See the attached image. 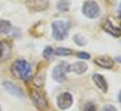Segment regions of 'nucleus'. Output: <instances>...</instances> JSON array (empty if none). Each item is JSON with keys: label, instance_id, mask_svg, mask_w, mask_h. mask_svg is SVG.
Listing matches in <instances>:
<instances>
[{"label": "nucleus", "instance_id": "5701e85b", "mask_svg": "<svg viewBox=\"0 0 121 111\" xmlns=\"http://www.w3.org/2000/svg\"><path fill=\"white\" fill-rule=\"evenodd\" d=\"M118 101L121 103V91L119 92V94H118Z\"/></svg>", "mask_w": 121, "mask_h": 111}, {"label": "nucleus", "instance_id": "f8f14e48", "mask_svg": "<svg viewBox=\"0 0 121 111\" xmlns=\"http://www.w3.org/2000/svg\"><path fill=\"white\" fill-rule=\"evenodd\" d=\"M103 29L106 32H108L109 34H111V35H112L114 37H118V36L121 35V29L116 27V26H114L111 23V21H109V20H107L105 22V24H103Z\"/></svg>", "mask_w": 121, "mask_h": 111}, {"label": "nucleus", "instance_id": "f3484780", "mask_svg": "<svg viewBox=\"0 0 121 111\" xmlns=\"http://www.w3.org/2000/svg\"><path fill=\"white\" fill-rule=\"evenodd\" d=\"M73 40H74L75 43H77V44H78V45H79V46L85 45V44L87 43L86 39H85L82 35H80V34H77V35H75V36H74V38H73Z\"/></svg>", "mask_w": 121, "mask_h": 111}, {"label": "nucleus", "instance_id": "a211bd4d", "mask_svg": "<svg viewBox=\"0 0 121 111\" xmlns=\"http://www.w3.org/2000/svg\"><path fill=\"white\" fill-rule=\"evenodd\" d=\"M58 9L60 11H67L69 9V2L68 0H60L57 6Z\"/></svg>", "mask_w": 121, "mask_h": 111}, {"label": "nucleus", "instance_id": "f257e3e1", "mask_svg": "<svg viewBox=\"0 0 121 111\" xmlns=\"http://www.w3.org/2000/svg\"><path fill=\"white\" fill-rule=\"evenodd\" d=\"M12 73L19 79L27 81L31 78V66L25 59H18L11 65Z\"/></svg>", "mask_w": 121, "mask_h": 111}, {"label": "nucleus", "instance_id": "6e6552de", "mask_svg": "<svg viewBox=\"0 0 121 111\" xmlns=\"http://www.w3.org/2000/svg\"><path fill=\"white\" fill-rule=\"evenodd\" d=\"M95 63L104 69H112L113 67V59L108 56H97L95 59Z\"/></svg>", "mask_w": 121, "mask_h": 111}, {"label": "nucleus", "instance_id": "393cba45", "mask_svg": "<svg viewBox=\"0 0 121 111\" xmlns=\"http://www.w3.org/2000/svg\"><path fill=\"white\" fill-rule=\"evenodd\" d=\"M117 61L121 62V56H118V57H117Z\"/></svg>", "mask_w": 121, "mask_h": 111}, {"label": "nucleus", "instance_id": "6ab92c4d", "mask_svg": "<svg viewBox=\"0 0 121 111\" xmlns=\"http://www.w3.org/2000/svg\"><path fill=\"white\" fill-rule=\"evenodd\" d=\"M81 111H95V105L92 102H88L83 105Z\"/></svg>", "mask_w": 121, "mask_h": 111}, {"label": "nucleus", "instance_id": "ddd939ff", "mask_svg": "<svg viewBox=\"0 0 121 111\" xmlns=\"http://www.w3.org/2000/svg\"><path fill=\"white\" fill-rule=\"evenodd\" d=\"M11 29V24L9 21H0V34H8Z\"/></svg>", "mask_w": 121, "mask_h": 111}, {"label": "nucleus", "instance_id": "aec40b11", "mask_svg": "<svg viewBox=\"0 0 121 111\" xmlns=\"http://www.w3.org/2000/svg\"><path fill=\"white\" fill-rule=\"evenodd\" d=\"M77 56L79 58H83V59H89L90 58V55L88 53H85V52H78L77 54Z\"/></svg>", "mask_w": 121, "mask_h": 111}, {"label": "nucleus", "instance_id": "a878e982", "mask_svg": "<svg viewBox=\"0 0 121 111\" xmlns=\"http://www.w3.org/2000/svg\"><path fill=\"white\" fill-rule=\"evenodd\" d=\"M0 111H2V110H1V107H0Z\"/></svg>", "mask_w": 121, "mask_h": 111}, {"label": "nucleus", "instance_id": "0eeeda50", "mask_svg": "<svg viewBox=\"0 0 121 111\" xmlns=\"http://www.w3.org/2000/svg\"><path fill=\"white\" fill-rule=\"evenodd\" d=\"M27 7L35 11H43L48 8V1L47 0H28L26 3Z\"/></svg>", "mask_w": 121, "mask_h": 111}, {"label": "nucleus", "instance_id": "1a4fd4ad", "mask_svg": "<svg viewBox=\"0 0 121 111\" xmlns=\"http://www.w3.org/2000/svg\"><path fill=\"white\" fill-rule=\"evenodd\" d=\"M88 69V66L86 63L84 62H75L71 65H68V71H73L77 74H81L83 72H85Z\"/></svg>", "mask_w": 121, "mask_h": 111}, {"label": "nucleus", "instance_id": "423d86ee", "mask_svg": "<svg viewBox=\"0 0 121 111\" xmlns=\"http://www.w3.org/2000/svg\"><path fill=\"white\" fill-rule=\"evenodd\" d=\"M30 96H31L33 103H35V105L38 108H40V109H46L47 108V101L42 92L37 91L35 89H32Z\"/></svg>", "mask_w": 121, "mask_h": 111}, {"label": "nucleus", "instance_id": "b1692460", "mask_svg": "<svg viewBox=\"0 0 121 111\" xmlns=\"http://www.w3.org/2000/svg\"><path fill=\"white\" fill-rule=\"evenodd\" d=\"M119 14H120V16H121V4H120V6H119Z\"/></svg>", "mask_w": 121, "mask_h": 111}, {"label": "nucleus", "instance_id": "4be33fe9", "mask_svg": "<svg viewBox=\"0 0 121 111\" xmlns=\"http://www.w3.org/2000/svg\"><path fill=\"white\" fill-rule=\"evenodd\" d=\"M5 45H6V44H5L4 42H1V41H0V56H3V54H4V51H5V48H6Z\"/></svg>", "mask_w": 121, "mask_h": 111}, {"label": "nucleus", "instance_id": "412c9836", "mask_svg": "<svg viewBox=\"0 0 121 111\" xmlns=\"http://www.w3.org/2000/svg\"><path fill=\"white\" fill-rule=\"evenodd\" d=\"M102 111H117V110H116V108H115L114 106L109 104V105L104 106V108L102 109Z\"/></svg>", "mask_w": 121, "mask_h": 111}, {"label": "nucleus", "instance_id": "9d476101", "mask_svg": "<svg viewBox=\"0 0 121 111\" xmlns=\"http://www.w3.org/2000/svg\"><path fill=\"white\" fill-rule=\"evenodd\" d=\"M4 87H5V89L8 91V92H9L10 94H12V95H15V96H18V97H21L23 94V92H22V89L18 87V86H16V85H14L13 83H11V82H9V81H7V82H4Z\"/></svg>", "mask_w": 121, "mask_h": 111}, {"label": "nucleus", "instance_id": "9b49d317", "mask_svg": "<svg viewBox=\"0 0 121 111\" xmlns=\"http://www.w3.org/2000/svg\"><path fill=\"white\" fill-rule=\"evenodd\" d=\"M93 80L95 82V84L101 89L102 92L106 93L107 90H108V86H107V82L105 80V78L101 75V74H98V73H95L93 75Z\"/></svg>", "mask_w": 121, "mask_h": 111}, {"label": "nucleus", "instance_id": "2eb2a0df", "mask_svg": "<svg viewBox=\"0 0 121 111\" xmlns=\"http://www.w3.org/2000/svg\"><path fill=\"white\" fill-rule=\"evenodd\" d=\"M54 53H55L54 49H53L51 46H47V47H45V48H44L43 55V57H44L45 59L49 60V59H51V58L53 57Z\"/></svg>", "mask_w": 121, "mask_h": 111}, {"label": "nucleus", "instance_id": "20e7f679", "mask_svg": "<svg viewBox=\"0 0 121 111\" xmlns=\"http://www.w3.org/2000/svg\"><path fill=\"white\" fill-rule=\"evenodd\" d=\"M66 71H68V65L64 62H61L54 67L52 71V78L58 83H62L66 79L65 76Z\"/></svg>", "mask_w": 121, "mask_h": 111}, {"label": "nucleus", "instance_id": "7ed1b4c3", "mask_svg": "<svg viewBox=\"0 0 121 111\" xmlns=\"http://www.w3.org/2000/svg\"><path fill=\"white\" fill-rule=\"evenodd\" d=\"M82 12L88 18H96L100 14L99 6L95 1H86L82 7Z\"/></svg>", "mask_w": 121, "mask_h": 111}, {"label": "nucleus", "instance_id": "4468645a", "mask_svg": "<svg viewBox=\"0 0 121 111\" xmlns=\"http://www.w3.org/2000/svg\"><path fill=\"white\" fill-rule=\"evenodd\" d=\"M44 77H45V73L44 72H40V73L36 74L35 78L33 79V83L38 87H42L44 83V80H45Z\"/></svg>", "mask_w": 121, "mask_h": 111}, {"label": "nucleus", "instance_id": "f03ea898", "mask_svg": "<svg viewBox=\"0 0 121 111\" xmlns=\"http://www.w3.org/2000/svg\"><path fill=\"white\" fill-rule=\"evenodd\" d=\"M53 38L57 40H64L68 35V24L64 21L59 20L52 23Z\"/></svg>", "mask_w": 121, "mask_h": 111}, {"label": "nucleus", "instance_id": "39448f33", "mask_svg": "<svg viewBox=\"0 0 121 111\" xmlns=\"http://www.w3.org/2000/svg\"><path fill=\"white\" fill-rule=\"evenodd\" d=\"M73 103V97L69 92H62L57 98L58 107L61 110H65L69 108Z\"/></svg>", "mask_w": 121, "mask_h": 111}, {"label": "nucleus", "instance_id": "dca6fc26", "mask_svg": "<svg viewBox=\"0 0 121 111\" xmlns=\"http://www.w3.org/2000/svg\"><path fill=\"white\" fill-rule=\"evenodd\" d=\"M73 53V51L69 48H64V47H60L55 51V54L57 56H70Z\"/></svg>", "mask_w": 121, "mask_h": 111}]
</instances>
